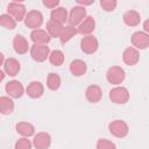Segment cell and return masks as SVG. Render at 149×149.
<instances>
[{"instance_id": "cell-19", "label": "cell", "mask_w": 149, "mask_h": 149, "mask_svg": "<svg viewBox=\"0 0 149 149\" xmlns=\"http://www.w3.org/2000/svg\"><path fill=\"white\" fill-rule=\"evenodd\" d=\"M122 19H123V22H125L128 27H136V26H139L140 22H141V15H140V13L136 12V10H133V9L127 10V12L123 14Z\"/></svg>"}, {"instance_id": "cell-35", "label": "cell", "mask_w": 149, "mask_h": 149, "mask_svg": "<svg viewBox=\"0 0 149 149\" xmlns=\"http://www.w3.org/2000/svg\"><path fill=\"white\" fill-rule=\"evenodd\" d=\"M5 76H6V74H5V72L0 70V83H1L2 80H3V78H5Z\"/></svg>"}, {"instance_id": "cell-8", "label": "cell", "mask_w": 149, "mask_h": 149, "mask_svg": "<svg viewBox=\"0 0 149 149\" xmlns=\"http://www.w3.org/2000/svg\"><path fill=\"white\" fill-rule=\"evenodd\" d=\"M98 48H99V42L93 35L84 36L80 40V49L84 54H87V55L94 54L98 50Z\"/></svg>"}, {"instance_id": "cell-14", "label": "cell", "mask_w": 149, "mask_h": 149, "mask_svg": "<svg viewBox=\"0 0 149 149\" xmlns=\"http://www.w3.org/2000/svg\"><path fill=\"white\" fill-rule=\"evenodd\" d=\"M122 59H123L125 64L133 66V65L137 64V62L140 61V52L135 48L129 47V48L125 49V51L122 54Z\"/></svg>"}, {"instance_id": "cell-34", "label": "cell", "mask_w": 149, "mask_h": 149, "mask_svg": "<svg viewBox=\"0 0 149 149\" xmlns=\"http://www.w3.org/2000/svg\"><path fill=\"white\" fill-rule=\"evenodd\" d=\"M3 62H5V56H3L2 52H0V65H2Z\"/></svg>"}, {"instance_id": "cell-17", "label": "cell", "mask_w": 149, "mask_h": 149, "mask_svg": "<svg viewBox=\"0 0 149 149\" xmlns=\"http://www.w3.org/2000/svg\"><path fill=\"white\" fill-rule=\"evenodd\" d=\"M13 48L15 50L16 54L19 55H23L26 52H28V50L30 49L26 37H23L22 35H15L13 38Z\"/></svg>"}, {"instance_id": "cell-10", "label": "cell", "mask_w": 149, "mask_h": 149, "mask_svg": "<svg viewBox=\"0 0 149 149\" xmlns=\"http://www.w3.org/2000/svg\"><path fill=\"white\" fill-rule=\"evenodd\" d=\"M132 44L134 45L133 48H135L136 50H144L149 47V35L146 34L144 31H135L132 37H130Z\"/></svg>"}, {"instance_id": "cell-24", "label": "cell", "mask_w": 149, "mask_h": 149, "mask_svg": "<svg viewBox=\"0 0 149 149\" xmlns=\"http://www.w3.org/2000/svg\"><path fill=\"white\" fill-rule=\"evenodd\" d=\"M63 27H64L63 24H61V23H58L56 21L49 20L47 22V26H45V28H47L45 31L49 34L50 37H59V34H61Z\"/></svg>"}, {"instance_id": "cell-18", "label": "cell", "mask_w": 149, "mask_h": 149, "mask_svg": "<svg viewBox=\"0 0 149 149\" xmlns=\"http://www.w3.org/2000/svg\"><path fill=\"white\" fill-rule=\"evenodd\" d=\"M3 69H5V72L6 74L10 76V77H14L19 73L20 69H21V65H20V62L15 58H7L5 62H3Z\"/></svg>"}, {"instance_id": "cell-15", "label": "cell", "mask_w": 149, "mask_h": 149, "mask_svg": "<svg viewBox=\"0 0 149 149\" xmlns=\"http://www.w3.org/2000/svg\"><path fill=\"white\" fill-rule=\"evenodd\" d=\"M30 40L34 42V44H42V45H47L51 37L49 36V34L43 30V29H35L30 33Z\"/></svg>"}, {"instance_id": "cell-13", "label": "cell", "mask_w": 149, "mask_h": 149, "mask_svg": "<svg viewBox=\"0 0 149 149\" xmlns=\"http://www.w3.org/2000/svg\"><path fill=\"white\" fill-rule=\"evenodd\" d=\"M77 29V34H81L84 36L91 35V33H93V30L95 29V21L93 16H86L84 19V21L76 28Z\"/></svg>"}, {"instance_id": "cell-6", "label": "cell", "mask_w": 149, "mask_h": 149, "mask_svg": "<svg viewBox=\"0 0 149 149\" xmlns=\"http://www.w3.org/2000/svg\"><path fill=\"white\" fill-rule=\"evenodd\" d=\"M29 51H30L31 58L37 63L47 61V58L49 57V54H50L49 47L48 45H42V44H33L30 47Z\"/></svg>"}, {"instance_id": "cell-4", "label": "cell", "mask_w": 149, "mask_h": 149, "mask_svg": "<svg viewBox=\"0 0 149 149\" xmlns=\"http://www.w3.org/2000/svg\"><path fill=\"white\" fill-rule=\"evenodd\" d=\"M109 99L114 104L123 105L129 100V92L123 86H115L109 91Z\"/></svg>"}, {"instance_id": "cell-3", "label": "cell", "mask_w": 149, "mask_h": 149, "mask_svg": "<svg viewBox=\"0 0 149 149\" xmlns=\"http://www.w3.org/2000/svg\"><path fill=\"white\" fill-rule=\"evenodd\" d=\"M23 21H24V24L28 28H30L33 30L40 29V27L43 23V15L40 10H35V9L29 10V12H27Z\"/></svg>"}, {"instance_id": "cell-31", "label": "cell", "mask_w": 149, "mask_h": 149, "mask_svg": "<svg viewBox=\"0 0 149 149\" xmlns=\"http://www.w3.org/2000/svg\"><path fill=\"white\" fill-rule=\"evenodd\" d=\"M97 149H116V146L109 140L100 139L97 142Z\"/></svg>"}, {"instance_id": "cell-29", "label": "cell", "mask_w": 149, "mask_h": 149, "mask_svg": "<svg viewBox=\"0 0 149 149\" xmlns=\"http://www.w3.org/2000/svg\"><path fill=\"white\" fill-rule=\"evenodd\" d=\"M100 6L105 12H113L116 8L118 2L116 0H100Z\"/></svg>"}, {"instance_id": "cell-12", "label": "cell", "mask_w": 149, "mask_h": 149, "mask_svg": "<svg viewBox=\"0 0 149 149\" xmlns=\"http://www.w3.org/2000/svg\"><path fill=\"white\" fill-rule=\"evenodd\" d=\"M85 97H86V99H87L88 102L97 104L102 98V90H101V87L99 85L92 84V85L87 86V88L85 91Z\"/></svg>"}, {"instance_id": "cell-20", "label": "cell", "mask_w": 149, "mask_h": 149, "mask_svg": "<svg viewBox=\"0 0 149 149\" xmlns=\"http://www.w3.org/2000/svg\"><path fill=\"white\" fill-rule=\"evenodd\" d=\"M87 71V65L84 61L81 59H74L71 62L70 64V72L76 76V77H80V76H84Z\"/></svg>"}, {"instance_id": "cell-32", "label": "cell", "mask_w": 149, "mask_h": 149, "mask_svg": "<svg viewBox=\"0 0 149 149\" xmlns=\"http://www.w3.org/2000/svg\"><path fill=\"white\" fill-rule=\"evenodd\" d=\"M43 5H44L47 8L55 9V8L58 7L59 1H58V0H43Z\"/></svg>"}, {"instance_id": "cell-22", "label": "cell", "mask_w": 149, "mask_h": 149, "mask_svg": "<svg viewBox=\"0 0 149 149\" xmlns=\"http://www.w3.org/2000/svg\"><path fill=\"white\" fill-rule=\"evenodd\" d=\"M50 20L52 21H56L61 24L65 23L68 21V12L64 7H57L55 9L51 10L50 13Z\"/></svg>"}, {"instance_id": "cell-2", "label": "cell", "mask_w": 149, "mask_h": 149, "mask_svg": "<svg viewBox=\"0 0 149 149\" xmlns=\"http://www.w3.org/2000/svg\"><path fill=\"white\" fill-rule=\"evenodd\" d=\"M7 14L10 15L16 22L17 21L20 22V21L24 20V16L27 14V9H26V6L23 3L13 1V2H9L7 6Z\"/></svg>"}, {"instance_id": "cell-21", "label": "cell", "mask_w": 149, "mask_h": 149, "mask_svg": "<svg viewBox=\"0 0 149 149\" xmlns=\"http://www.w3.org/2000/svg\"><path fill=\"white\" fill-rule=\"evenodd\" d=\"M15 129L23 137H29V136H33L35 134V127L31 123L26 122V121L17 122L16 126H15Z\"/></svg>"}, {"instance_id": "cell-27", "label": "cell", "mask_w": 149, "mask_h": 149, "mask_svg": "<svg viewBox=\"0 0 149 149\" xmlns=\"http://www.w3.org/2000/svg\"><path fill=\"white\" fill-rule=\"evenodd\" d=\"M0 26L8 29V30H13V29L16 28V21L10 15H8L7 13L1 14L0 15Z\"/></svg>"}, {"instance_id": "cell-11", "label": "cell", "mask_w": 149, "mask_h": 149, "mask_svg": "<svg viewBox=\"0 0 149 149\" xmlns=\"http://www.w3.org/2000/svg\"><path fill=\"white\" fill-rule=\"evenodd\" d=\"M31 144L36 149H48L51 144V136L47 132H40L34 136Z\"/></svg>"}, {"instance_id": "cell-33", "label": "cell", "mask_w": 149, "mask_h": 149, "mask_svg": "<svg viewBox=\"0 0 149 149\" xmlns=\"http://www.w3.org/2000/svg\"><path fill=\"white\" fill-rule=\"evenodd\" d=\"M93 2H94V0H88V1H85V0H77L78 6H81V7H85V6L92 5Z\"/></svg>"}, {"instance_id": "cell-1", "label": "cell", "mask_w": 149, "mask_h": 149, "mask_svg": "<svg viewBox=\"0 0 149 149\" xmlns=\"http://www.w3.org/2000/svg\"><path fill=\"white\" fill-rule=\"evenodd\" d=\"M86 17V9L81 6H74L70 10V14L68 15V22L69 26L77 28Z\"/></svg>"}, {"instance_id": "cell-25", "label": "cell", "mask_w": 149, "mask_h": 149, "mask_svg": "<svg viewBox=\"0 0 149 149\" xmlns=\"http://www.w3.org/2000/svg\"><path fill=\"white\" fill-rule=\"evenodd\" d=\"M77 34V29L74 28V27H71V26H65V27H63V29H62V31H61V34H59V41H61V43H66V42H69L72 37H74V35Z\"/></svg>"}, {"instance_id": "cell-9", "label": "cell", "mask_w": 149, "mask_h": 149, "mask_svg": "<svg viewBox=\"0 0 149 149\" xmlns=\"http://www.w3.org/2000/svg\"><path fill=\"white\" fill-rule=\"evenodd\" d=\"M5 91H6V93L8 94L9 98L19 99V98H21L23 95L24 87H23V85L19 80H10V81H8L6 84Z\"/></svg>"}, {"instance_id": "cell-26", "label": "cell", "mask_w": 149, "mask_h": 149, "mask_svg": "<svg viewBox=\"0 0 149 149\" xmlns=\"http://www.w3.org/2000/svg\"><path fill=\"white\" fill-rule=\"evenodd\" d=\"M61 83H62L61 77H59L57 73L51 72V73L48 74V78H47V86H48L49 90H51V91L58 90L59 86H61Z\"/></svg>"}, {"instance_id": "cell-30", "label": "cell", "mask_w": 149, "mask_h": 149, "mask_svg": "<svg viewBox=\"0 0 149 149\" xmlns=\"http://www.w3.org/2000/svg\"><path fill=\"white\" fill-rule=\"evenodd\" d=\"M31 142L28 137H21L15 142L14 149H31Z\"/></svg>"}, {"instance_id": "cell-5", "label": "cell", "mask_w": 149, "mask_h": 149, "mask_svg": "<svg viewBox=\"0 0 149 149\" xmlns=\"http://www.w3.org/2000/svg\"><path fill=\"white\" fill-rule=\"evenodd\" d=\"M108 130L112 135H114L115 137L122 139L126 137L129 133V128L128 125L123 121V120H114L108 125Z\"/></svg>"}, {"instance_id": "cell-16", "label": "cell", "mask_w": 149, "mask_h": 149, "mask_svg": "<svg viewBox=\"0 0 149 149\" xmlns=\"http://www.w3.org/2000/svg\"><path fill=\"white\" fill-rule=\"evenodd\" d=\"M26 93L28 94V97H30V98H33V99L41 98V97L43 95V93H44V86H43L42 83L34 80V81H31V83L27 86Z\"/></svg>"}, {"instance_id": "cell-28", "label": "cell", "mask_w": 149, "mask_h": 149, "mask_svg": "<svg viewBox=\"0 0 149 149\" xmlns=\"http://www.w3.org/2000/svg\"><path fill=\"white\" fill-rule=\"evenodd\" d=\"M49 61L55 66H61L64 63V54L61 50H52L49 54Z\"/></svg>"}, {"instance_id": "cell-23", "label": "cell", "mask_w": 149, "mask_h": 149, "mask_svg": "<svg viewBox=\"0 0 149 149\" xmlns=\"http://www.w3.org/2000/svg\"><path fill=\"white\" fill-rule=\"evenodd\" d=\"M14 111V102L9 97H0V114L9 115Z\"/></svg>"}, {"instance_id": "cell-7", "label": "cell", "mask_w": 149, "mask_h": 149, "mask_svg": "<svg viewBox=\"0 0 149 149\" xmlns=\"http://www.w3.org/2000/svg\"><path fill=\"white\" fill-rule=\"evenodd\" d=\"M126 78L125 70L121 66H112L106 72V79L112 85H119L121 84Z\"/></svg>"}]
</instances>
